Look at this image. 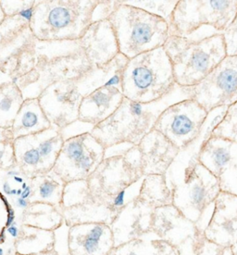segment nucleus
Instances as JSON below:
<instances>
[{
    "mask_svg": "<svg viewBox=\"0 0 237 255\" xmlns=\"http://www.w3.org/2000/svg\"><path fill=\"white\" fill-rule=\"evenodd\" d=\"M188 98H190L189 88L178 85L160 100L148 104L134 102L124 97L115 112L93 128L90 133L106 150L124 143L137 145L153 129L164 109Z\"/></svg>",
    "mask_w": 237,
    "mask_h": 255,
    "instance_id": "1",
    "label": "nucleus"
},
{
    "mask_svg": "<svg viewBox=\"0 0 237 255\" xmlns=\"http://www.w3.org/2000/svg\"><path fill=\"white\" fill-rule=\"evenodd\" d=\"M95 0L35 1L29 24L32 36L40 42L78 41L92 24Z\"/></svg>",
    "mask_w": 237,
    "mask_h": 255,
    "instance_id": "2",
    "label": "nucleus"
},
{
    "mask_svg": "<svg viewBox=\"0 0 237 255\" xmlns=\"http://www.w3.org/2000/svg\"><path fill=\"white\" fill-rule=\"evenodd\" d=\"M163 48L172 64L175 83L183 88L201 83L227 57L222 32L199 40L170 35Z\"/></svg>",
    "mask_w": 237,
    "mask_h": 255,
    "instance_id": "3",
    "label": "nucleus"
},
{
    "mask_svg": "<svg viewBox=\"0 0 237 255\" xmlns=\"http://www.w3.org/2000/svg\"><path fill=\"white\" fill-rule=\"evenodd\" d=\"M108 19L115 32L119 51L128 59L163 47L170 36V25L165 19L122 1H117Z\"/></svg>",
    "mask_w": 237,
    "mask_h": 255,
    "instance_id": "4",
    "label": "nucleus"
},
{
    "mask_svg": "<svg viewBox=\"0 0 237 255\" xmlns=\"http://www.w3.org/2000/svg\"><path fill=\"white\" fill-rule=\"evenodd\" d=\"M176 85L172 64L163 47L129 59L122 71L121 91L134 102L158 101Z\"/></svg>",
    "mask_w": 237,
    "mask_h": 255,
    "instance_id": "5",
    "label": "nucleus"
},
{
    "mask_svg": "<svg viewBox=\"0 0 237 255\" xmlns=\"http://www.w3.org/2000/svg\"><path fill=\"white\" fill-rule=\"evenodd\" d=\"M144 178L141 155L137 145H132L122 154L105 157L87 179L93 200L114 209L126 203V191Z\"/></svg>",
    "mask_w": 237,
    "mask_h": 255,
    "instance_id": "6",
    "label": "nucleus"
},
{
    "mask_svg": "<svg viewBox=\"0 0 237 255\" xmlns=\"http://www.w3.org/2000/svg\"><path fill=\"white\" fill-rule=\"evenodd\" d=\"M197 153L187 162L183 177L171 188L173 205L195 223L202 218L221 192L218 178L199 163Z\"/></svg>",
    "mask_w": 237,
    "mask_h": 255,
    "instance_id": "7",
    "label": "nucleus"
},
{
    "mask_svg": "<svg viewBox=\"0 0 237 255\" xmlns=\"http://www.w3.org/2000/svg\"><path fill=\"white\" fill-rule=\"evenodd\" d=\"M237 14V0H181L173 10L170 35L189 38L202 26L225 32Z\"/></svg>",
    "mask_w": 237,
    "mask_h": 255,
    "instance_id": "8",
    "label": "nucleus"
},
{
    "mask_svg": "<svg viewBox=\"0 0 237 255\" xmlns=\"http://www.w3.org/2000/svg\"><path fill=\"white\" fill-rule=\"evenodd\" d=\"M208 116L199 103L188 98L164 109L153 128L184 151L201 137Z\"/></svg>",
    "mask_w": 237,
    "mask_h": 255,
    "instance_id": "9",
    "label": "nucleus"
},
{
    "mask_svg": "<svg viewBox=\"0 0 237 255\" xmlns=\"http://www.w3.org/2000/svg\"><path fill=\"white\" fill-rule=\"evenodd\" d=\"M107 150L91 133L64 140L52 171L65 183L87 180L106 157Z\"/></svg>",
    "mask_w": 237,
    "mask_h": 255,
    "instance_id": "10",
    "label": "nucleus"
},
{
    "mask_svg": "<svg viewBox=\"0 0 237 255\" xmlns=\"http://www.w3.org/2000/svg\"><path fill=\"white\" fill-rule=\"evenodd\" d=\"M190 98L210 114L237 102V56H227L199 84L188 87Z\"/></svg>",
    "mask_w": 237,
    "mask_h": 255,
    "instance_id": "11",
    "label": "nucleus"
},
{
    "mask_svg": "<svg viewBox=\"0 0 237 255\" xmlns=\"http://www.w3.org/2000/svg\"><path fill=\"white\" fill-rule=\"evenodd\" d=\"M76 81H55L45 86L38 100L51 126L61 128L77 121L83 96L76 87Z\"/></svg>",
    "mask_w": 237,
    "mask_h": 255,
    "instance_id": "12",
    "label": "nucleus"
},
{
    "mask_svg": "<svg viewBox=\"0 0 237 255\" xmlns=\"http://www.w3.org/2000/svg\"><path fill=\"white\" fill-rule=\"evenodd\" d=\"M155 208L135 196L122 206L109 226L114 247L152 233L151 224Z\"/></svg>",
    "mask_w": 237,
    "mask_h": 255,
    "instance_id": "13",
    "label": "nucleus"
},
{
    "mask_svg": "<svg viewBox=\"0 0 237 255\" xmlns=\"http://www.w3.org/2000/svg\"><path fill=\"white\" fill-rule=\"evenodd\" d=\"M151 230L160 240L180 249L186 242L193 241L200 229L171 204L155 208Z\"/></svg>",
    "mask_w": 237,
    "mask_h": 255,
    "instance_id": "14",
    "label": "nucleus"
},
{
    "mask_svg": "<svg viewBox=\"0 0 237 255\" xmlns=\"http://www.w3.org/2000/svg\"><path fill=\"white\" fill-rule=\"evenodd\" d=\"M213 204L214 210L204 234L213 243L231 248L237 243V196L221 191Z\"/></svg>",
    "mask_w": 237,
    "mask_h": 255,
    "instance_id": "15",
    "label": "nucleus"
},
{
    "mask_svg": "<svg viewBox=\"0 0 237 255\" xmlns=\"http://www.w3.org/2000/svg\"><path fill=\"white\" fill-rule=\"evenodd\" d=\"M114 248V239L109 225L79 224L70 227L68 251L70 255H108Z\"/></svg>",
    "mask_w": 237,
    "mask_h": 255,
    "instance_id": "16",
    "label": "nucleus"
},
{
    "mask_svg": "<svg viewBox=\"0 0 237 255\" xmlns=\"http://www.w3.org/2000/svg\"><path fill=\"white\" fill-rule=\"evenodd\" d=\"M92 67L101 68L120 54L115 32L109 19L93 22L79 40Z\"/></svg>",
    "mask_w": 237,
    "mask_h": 255,
    "instance_id": "17",
    "label": "nucleus"
},
{
    "mask_svg": "<svg viewBox=\"0 0 237 255\" xmlns=\"http://www.w3.org/2000/svg\"><path fill=\"white\" fill-rule=\"evenodd\" d=\"M141 155L143 175H166L181 151L156 129L137 144Z\"/></svg>",
    "mask_w": 237,
    "mask_h": 255,
    "instance_id": "18",
    "label": "nucleus"
},
{
    "mask_svg": "<svg viewBox=\"0 0 237 255\" xmlns=\"http://www.w3.org/2000/svg\"><path fill=\"white\" fill-rule=\"evenodd\" d=\"M123 98L121 89L114 86H102L95 90L83 96L79 107L78 120L95 127L115 112Z\"/></svg>",
    "mask_w": 237,
    "mask_h": 255,
    "instance_id": "19",
    "label": "nucleus"
},
{
    "mask_svg": "<svg viewBox=\"0 0 237 255\" xmlns=\"http://www.w3.org/2000/svg\"><path fill=\"white\" fill-rule=\"evenodd\" d=\"M128 60L120 53L113 60L101 68L92 67L75 82L79 93L83 97L102 86H114L121 89L122 71Z\"/></svg>",
    "mask_w": 237,
    "mask_h": 255,
    "instance_id": "20",
    "label": "nucleus"
},
{
    "mask_svg": "<svg viewBox=\"0 0 237 255\" xmlns=\"http://www.w3.org/2000/svg\"><path fill=\"white\" fill-rule=\"evenodd\" d=\"M237 145V142L231 140L208 136L199 146L197 158L202 166L219 178L232 159Z\"/></svg>",
    "mask_w": 237,
    "mask_h": 255,
    "instance_id": "21",
    "label": "nucleus"
},
{
    "mask_svg": "<svg viewBox=\"0 0 237 255\" xmlns=\"http://www.w3.org/2000/svg\"><path fill=\"white\" fill-rule=\"evenodd\" d=\"M50 127L51 123L41 108L38 97H33L25 98L10 128L15 140L38 133Z\"/></svg>",
    "mask_w": 237,
    "mask_h": 255,
    "instance_id": "22",
    "label": "nucleus"
},
{
    "mask_svg": "<svg viewBox=\"0 0 237 255\" xmlns=\"http://www.w3.org/2000/svg\"><path fill=\"white\" fill-rule=\"evenodd\" d=\"M119 210L91 201L63 209V218L68 227L79 224L101 223L110 226Z\"/></svg>",
    "mask_w": 237,
    "mask_h": 255,
    "instance_id": "23",
    "label": "nucleus"
},
{
    "mask_svg": "<svg viewBox=\"0 0 237 255\" xmlns=\"http://www.w3.org/2000/svg\"><path fill=\"white\" fill-rule=\"evenodd\" d=\"M147 236L116 246L108 255H181L180 249L172 244Z\"/></svg>",
    "mask_w": 237,
    "mask_h": 255,
    "instance_id": "24",
    "label": "nucleus"
},
{
    "mask_svg": "<svg viewBox=\"0 0 237 255\" xmlns=\"http://www.w3.org/2000/svg\"><path fill=\"white\" fill-rule=\"evenodd\" d=\"M31 180L32 184L30 186L32 187V194L28 200L30 204L42 203L52 206H60L65 185L62 179L51 171Z\"/></svg>",
    "mask_w": 237,
    "mask_h": 255,
    "instance_id": "25",
    "label": "nucleus"
},
{
    "mask_svg": "<svg viewBox=\"0 0 237 255\" xmlns=\"http://www.w3.org/2000/svg\"><path fill=\"white\" fill-rule=\"evenodd\" d=\"M137 197L153 208L173 204V191L168 186L166 175L145 176Z\"/></svg>",
    "mask_w": 237,
    "mask_h": 255,
    "instance_id": "26",
    "label": "nucleus"
},
{
    "mask_svg": "<svg viewBox=\"0 0 237 255\" xmlns=\"http://www.w3.org/2000/svg\"><path fill=\"white\" fill-rule=\"evenodd\" d=\"M25 100L18 84L5 83L0 84V128H9Z\"/></svg>",
    "mask_w": 237,
    "mask_h": 255,
    "instance_id": "27",
    "label": "nucleus"
},
{
    "mask_svg": "<svg viewBox=\"0 0 237 255\" xmlns=\"http://www.w3.org/2000/svg\"><path fill=\"white\" fill-rule=\"evenodd\" d=\"M22 236L16 244L19 249L30 243V247L26 250L24 255H38L51 251L54 244V235L51 230H42L31 226H23L21 228Z\"/></svg>",
    "mask_w": 237,
    "mask_h": 255,
    "instance_id": "28",
    "label": "nucleus"
},
{
    "mask_svg": "<svg viewBox=\"0 0 237 255\" xmlns=\"http://www.w3.org/2000/svg\"><path fill=\"white\" fill-rule=\"evenodd\" d=\"M94 201L87 180H75L65 183L60 206L62 209Z\"/></svg>",
    "mask_w": 237,
    "mask_h": 255,
    "instance_id": "29",
    "label": "nucleus"
},
{
    "mask_svg": "<svg viewBox=\"0 0 237 255\" xmlns=\"http://www.w3.org/2000/svg\"><path fill=\"white\" fill-rule=\"evenodd\" d=\"M209 136L237 143V102L227 108L223 119L212 128Z\"/></svg>",
    "mask_w": 237,
    "mask_h": 255,
    "instance_id": "30",
    "label": "nucleus"
},
{
    "mask_svg": "<svg viewBox=\"0 0 237 255\" xmlns=\"http://www.w3.org/2000/svg\"><path fill=\"white\" fill-rule=\"evenodd\" d=\"M123 4L129 6H135L159 16L160 18L165 19L170 25L172 15L178 1H155V0H130V1H122Z\"/></svg>",
    "mask_w": 237,
    "mask_h": 255,
    "instance_id": "31",
    "label": "nucleus"
},
{
    "mask_svg": "<svg viewBox=\"0 0 237 255\" xmlns=\"http://www.w3.org/2000/svg\"><path fill=\"white\" fill-rule=\"evenodd\" d=\"M218 179L221 191L237 196V145L232 159Z\"/></svg>",
    "mask_w": 237,
    "mask_h": 255,
    "instance_id": "32",
    "label": "nucleus"
},
{
    "mask_svg": "<svg viewBox=\"0 0 237 255\" xmlns=\"http://www.w3.org/2000/svg\"><path fill=\"white\" fill-rule=\"evenodd\" d=\"M193 255H226L230 248H225L207 239L203 230H199L192 241Z\"/></svg>",
    "mask_w": 237,
    "mask_h": 255,
    "instance_id": "33",
    "label": "nucleus"
},
{
    "mask_svg": "<svg viewBox=\"0 0 237 255\" xmlns=\"http://www.w3.org/2000/svg\"><path fill=\"white\" fill-rule=\"evenodd\" d=\"M93 128L94 126L90 125L88 123H85V122H81L80 120H77L75 122L68 124L67 126L59 128V133L61 135L62 139L66 140L79 136V135H82L78 130H82V132L83 133H90L91 130L93 129Z\"/></svg>",
    "mask_w": 237,
    "mask_h": 255,
    "instance_id": "34",
    "label": "nucleus"
},
{
    "mask_svg": "<svg viewBox=\"0 0 237 255\" xmlns=\"http://www.w3.org/2000/svg\"><path fill=\"white\" fill-rule=\"evenodd\" d=\"M227 56H237V14L225 32H223Z\"/></svg>",
    "mask_w": 237,
    "mask_h": 255,
    "instance_id": "35",
    "label": "nucleus"
},
{
    "mask_svg": "<svg viewBox=\"0 0 237 255\" xmlns=\"http://www.w3.org/2000/svg\"><path fill=\"white\" fill-rule=\"evenodd\" d=\"M35 1H4L0 0V6L6 17H13L19 15L21 10L28 6L34 5Z\"/></svg>",
    "mask_w": 237,
    "mask_h": 255,
    "instance_id": "36",
    "label": "nucleus"
},
{
    "mask_svg": "<svg viewBox=\"0 0 237 255\" xmlns=\"http://www.w3.org/2000/svg\"><path fill=\"white\" fill-rule=\"evenodd\" d=\"M116 6L117 1H98V4L93 12L92 23L109 19L111 13L114 11Z\"/></svg>",
    "mask_w": 237,
    "mask_h": 255,
    "instance_id": "37",
    "label": "nucleus"
},
{
    "mask_svg": "<svg viewBox=\"0 0 237 255\" xmlns=\"http://www.w3.org/2000/svg\"><path fill=\"white\" fill-rule=\"evenodd\" d=\"M16 166L13 142H0V168Z\"/></svg>",
    "mask_w": 237,
    "mask_h": 255,
    "instance_id": "38",
    "label": "nucleus"
},
{
    "mask_svg": "<svg viewBox=\"0 0 237 255\" xmlns=\"http://www.w3.org/2000/svg\"><path fill=\"white\" fill-rule=\"evenodd\" d=\"M6 212H7V219H6V228H8L15 222V212L10 206V204L6 206Z\"/></svg>",
    "mask_w": 237,
    "mask_h": 255,
    "instance_id": "39",
    "label": "nucleus"
},
{
    "mask_svg": "<svg viewBox=\"0 0 237 255\" xmlns=\"http://www.w3.org/2000/svg\"><path fill=\"white\" fill-rule=\"evenodd\" d=\"M6 231H7V233L10 235V236L12 237V238H18L19 235V230L18 228H17V226H16V222H14L13 225H11L10 227H8V228H6Z\"/></svg>",
    "mask_w": 237,
    "mask_h": 255,
    "instance_id": "40",
    "label": "nucleus"
},
{
    "mask_svg": "<svg viewBox=\"0 0 237 255\" xmlns=\"http://www.w3.org/2000/svg\"><path fill=\"white\" fill-rule=\"evenodd\" d=\"M29 201L28 200H25V199H22V198L18 197L17 198V200H16V205L19 207V208H21V209H25V208H28L29 207Z\"/></svg>",
    "mask_w": 237,
    "mask_h": 255,
    "instance_id": "41",
    "label": "nucleus"
},
{
    "mask_svg": "<svg viewBox=\"0 0 237 255\" xmlns=\"http://www.w3.org/2000/svg\"><path fill=\"white\" fill-rule=\"evenodd\" d=\"M32 189L31 186H27L26 187V189H24L22 192H21V194H20V196L19 197L22 198V199H25V200H29L31 196H32Z\"/></svg>",
    "mask_w": 237,
    "mask_h": 255,
    "instance_id": "42",
    "label": "nucleus"
},
{
    "mask_svg": "<svg viewBox=\"0 0 237 255\" xmlns=\"http://www.w3.org/2000/svg\"><path fill=\"white\" fill-rule=\"evenodd\" d=\"M2 189H3V191L6 193V195L10 196V191H11V188H10L9 183H8L7 181L3 183V187H2Z\"/></svg>",
    "mask_w": 237,
    "mask_h": 255,
    "instance_id": "43",
    "label": "nucleus"
},
{
    "mask_svg": "<svg viewBox=\"0 0 237 255\" xmlns=\"http://www.w3.org/2000/svg\"><path fill=\"white\" fill-rule=\"evenodd\" d=\"M6 242V235H5V229H3L0 233V244H3Z\"/></svg>",
    "mask_w": 237,
    "mask_h": 255,
    "instance_id": "44",
    "label": "nucleus"
},
{
    "mask_svg": "<svg viewBox=\"0 0 237 255\" xmlns=\"http://www.w3.org/2000/svg\"><path fill=\"white\" fill-rule=\"evenodd\" d=\"M19 174H20V172L17 171V170H15V169H11V170L7 171V176H8V177H15V176H19Z\"/></svg>",
    "mask_w": 237,
    "mask_h": 255,
    "instance_id": "45",
    "label": "nucleus"
},
{
    "mask_svg": "<svg viewBox=\"0 0 237 255\" xmlns=\"http://www.w3.org/2000/svg\"><path fill=\"white\" fill-rule=\"evenodd\" d=\"M13 179H14V181L15 182H17V183H23L24 182V180H23V178H21V177H19V176H15V177H13Z\"/></svg>",
    "mask_w": 237,
    "mask_h": 255,
    "instance_id": "46",
    "label": "nucleus"
},
{
    "mask_svg": "<svg viewBox=\"0 0 237 255\" xmlns=\"http://www.w3.org/2000/svg\"><path fill=\"white\" fill-rule=\"evenodd\" d=\"M230 250H231L232 255H237V243L234 244Z\"/></svg>",
    "mask_w": 237,
    "mask_h": 255,
    "instance_id": "47",
    "label": "nucleus"
},
{
    "mask_svg": "<svg viewBox=\"0 0 237 255\" xmlns=\"http://www.w3.org/2000/svg\"><path fill=\"white\" fill-rule=\"evenodd\" d=\"M5 18H6V16H5V14H4L3 10H2V7L0 6V24L4 21Z\"/></svg>",
    "mask_w": 237,
    "mask_h": 255,
    "instance_id": "48",
    "label": "nucleus"
},
{
    "mask_svg": "<svg viewBox=\"0 0 237 255\" xmlns=\"http://www.w3.org/2000/svg\"><path fill=\"white\" fill-rule=\"evenodd\" d=\"M15 195H17V189H11L10 196H15Z\"/></svg>",
    "mask_w": 237,
    "mask_h": 255,
    "instance_id": "49",
    "label": "nucleus"
},
{
    "mask_svg": "<svg viewBox=\"0 0 237 255\" xmlns=\"http://www.w3.org/2000/svg\"><path fill=\"white\" fill-rule=\"evenodd\" d=\"M27 186H28L27 185V183H26V182H23V183L21 184V188H20V189L23 191L24 189H26V187H27Z\"/></svg>",
    "mask_w": 237,
    "mask_h": 255,
    "instance_id": "50",
    "label": "nucleus"
},
{
    "mask_svg": "<svg viewBox=\"0 0 237 255\" xmlns=\"http://www.w3.org/2000/svg\"><path fill=\"white\" fill-rule=\"evenodd\" d=\"M21 192H22V190L21 189H17V196H20V194H21Z\"/></svg>",
    "mask_w": 237,
    "mask_h": 255,
    "instance_id": "51",
    "label": "nucleus"
},
{
    "mask_svg": "<svg viewBox=\"0 0 237 255\" xmlns=\"http://www.w3.org/2000/svg\"><path fill=\"white\" fill-rule=\"evenodd\" d=\"M0 255H4V251L2 248H0Z\"/></svg>",
    "mask_w": 237,
    "mask_h": 255,
    "instance_id": "52",
    "label": "nucleus"
}]
</instances>
